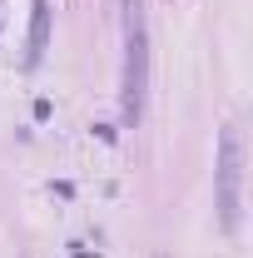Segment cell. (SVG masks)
<instances>
[{
    "instance_id": "6da1fadb",
    "label": "cell",
    "mask_w": 253,
    "mask_h": 258,
    "mask_svg": "<svg viewBox=\"0 0 253 258\" xmlns=\"http://www.w3.org/2000/svg\"><path fill=\"white\" fill-rule=\"evenodd\" d=\"M144 95H149V25H144V0H124V80H119V104H124L129 129L144 119Z\"/></svg>"
},
{
    "instance_id": "7a4b0ae2",
    "label": "cell",
    "mask_w": 253,
    "mask_h": 258,
    "mask_svg": "<svg viewBox=\"0 0 253 258\" xmlns=\"http://www.w3.org/2000/svg\"><path fill=\"white\" fill-rule=\"evenodd\" d=\"M214 179H219V224L233 233L238 228V209H243V139H238V129L228 124L219 134V169H214Z\"/></svg>"
},
{
    "instance_id": "3957f363",
    "label": "cell",
    "mask_w": 253,
    "mask_h": 258,
    "mask_svg": "<svg viewBox=\"0 0 253 258\" xmlns=\"http://www.w3.org/2000/svg\"><path fill=\"white\" fill-rule=\"evenodd\" d=\"M45 45H50V0H30V50H25V64H40L45 55Z\"/></svg>"
},
{
    "instance_id": "277c9868",
    "label": "cell",
    "mask_w": 253,
    "mask_h": 258,
    "mask_svg": "<svg viewBox=\"0 0 253 258\" xmlns=\"http://www.w3.org/2000/svg\"><path fill=\"white\" fill-rule=\"evenodd\" d=\"M70 258H95V248H90V243H80V238H75V243H70Z\"/></svg>"
},
{
    "instance_id": "5b68a950",
    "label": "cell",
    "mask_w": 253,
    "mask_h": 258,
    "mask_svg": "<svg viewBox=\"0 0 253 258\" xmlns=\"http://www.w3.org/2000/svg\"><path fill=\"white\" fill-rule=\"evenodd\" d=\"M159 258H164V253H159Z\"/></svg>"
}]
</instances>
